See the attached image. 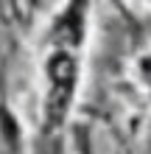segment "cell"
Masks as SVG:
<instances>
[{"label":"cell","instance_id":"1","mask_svg":"<svg viewBox=\"0 0 151 154\" xmlns=\"http://www.w3.org/2000/svg\"><path fill=\"white\" fill-rule=\"evenodd\" d=\"M78 17L73 11V23H62V34L53 42V48L45 59V115L48 123H62L70 109V101L76 95V81H78Z\"/></svg>","mask_w":151,"mask_h":154}]
</instances>
